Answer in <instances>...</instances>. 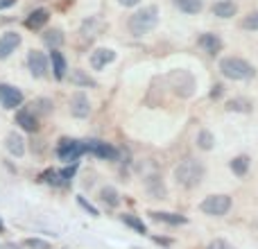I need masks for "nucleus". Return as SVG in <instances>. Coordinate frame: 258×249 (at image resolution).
I'll use <instances>...</instances> for the list:
<instances>
[{"mask_svg": "<svg viewBox=\"0 0 258 249\" xmlns=\"http://www.w3.org/2000/svg\"><path fill=\"white\" fill-rule=\"evenodd\" d=\"M218 68L227 80H233V82H249V80L256 77V66L251 61H247V59H242V57L220 59Z\"/></svg>", "mask_w": 258, "mask_h": 249, "instance_id": "obj_1", "label": "nucleus"}, {"mask_svg": "<svg viewBox=\"0 0 258 249\" xmlns=\"http://www.w3.org/2000/svg\"><path fill=\"white\" fill-rule=\"evenodd\" d=\"M206 174V168L202 161L197 159H183L181 163L174 168V181L179 183V186L183 188H195L202 183V179H204Z\"/></svg>", "mask_w": 258, "mask_h": 249, "instance_id": "obj_2", "label": "nucleus"}, {"mask_svg": "<svg viewBox=\"0 0 258 249\" xmlns=\"http://www.w3.org/2000/svg\"><path fill=\"white\" fill-rule=\"evenodd\" d=\"M156 25H159V7H156V5L138 9V12H134L132 18H129V32H132L134 36L147 34V32H152Z\"/></svg>", "mask_w": 258, "mask_h": 249, "instance_id": "obj_3", "label": "nucleus"}, {"mask_svg": "<svg viewBox=\"0 0 258 249\" xmlns=\"http://www.w3.org/2000/svg\"><path fill=\"white\" fill-rule=\"evenodd\" d=\"M231 197L229 195H209L204 202L200 204V211L206 215H213V218H222L231 211Z\"/></svg>", "mask_w": 258, "mask_h": 249, "instance_id": "obj_4", "label": "nucleus"}, {"mask_svg": "<svg viewBox=\"0 0 258 249\" xmlns=\"http://www.w3.org/2000/svg\"><path fill=\"white\" fill-rule=\"evenodd\" d=\"M84 152H86L84 143L82 141H68V138H63L57 147V156H59V161H63V163H77Z\"/></svg>", "mask_w": 258, "mask_h": 249, "instance_id": "obj_5", "label": "nucleus"}, {"mask_svg": "<svg viewBox=\"0 0 258 249\" xmlns=\"http://www.w3.org/2000/svg\"><path fill=\"white\" fill-rule=\"evenodd\" d=\"M84 150L89 154L98 156V159H107V161H118L120 152L111 145V143H104V141H98V138H91V141H84Z\"/></svg>", "mask_w": 258, "mask_h": 249, "instance_id": "obj_6", "label": "nucleus"}, {"mask_svg": "<svg viewBox=\"0 0 258 249\" xmlns=\"http://www.w3.org/2000/svg\"><path fill=\"white\" fill-rule=\"evenodd\" d=\"M168 80H170V84H172V89L177 91V93H181L183 98H186V95H192V91H195V80H192V75L186 71L170 73Z\"/></svg>", "mask_w": 258, "mask_h": 249, "instance_id": "obj_7", "label": "nucleus"}, {"mask_svg": "<svg viewBox=\"0 0 258 249\" xmlns=\"http://www.w3.org/2000/svg\"><path fill=\"white\" fill-rule=\"evenodd\" d=\"M23 104V93L21 89L12 84H0V107L5 109H16Z\"/></svg>", "mask_w": 258, "mask_h": 249, "instance_id": "obj_8", "label": "nucleus"}, {"mask_svg": "<svg viewBox=\"0 0 258 249\" xmlns=\"http://www.w3.org/2000/svg\"><path fill=\"white\" fill-rule=\"evenodd\" d=\"M48 64H50V59L45 57L43 52H39V50H32V52L27 54V66H30L32 77H45L48 75Z\"/></svg>", "mask_w": 258, "mask_h": 249, "instance_id": "obj_9", "label": "nucleus"}, {"mask_svg": "<svg viewBox=\"0 0 258 249\" xmlns=\"http://www.w3.org/2000/svg\"><path fill=\"white\" fill-rule=\"evenodd\" d=\"M197 43H200V48L204 50L206 54H211V57H218V54L222 52V48H224L222 39H220L218 34H213V32H204V34H200Z\"/></svg>", "mask_w": 258, "mask_h": 249, "instance_id": "obj_10", "label": "nucleus"}, {"mask_svg": "<svg viewBox=\"0 0 258 249\" xmlns=\"http://www.w3.org/2000/svg\"><path fill=\"white\" fill-rule=\"evenodd\" d=\"M71 113L75 118H89L91 113V102H89V95L82 93V91H77V93H73L71 98Z\"/></svg>", "mask_w": 258, "mask_h": 249, "instance_id": "obj_11", "label": "nucleus"}, {"mask_svg": "<svg viewBox=\"0 0 258 249\" xmlns=\"http://www.w3.org/2000/svg\"><path fill=\"white\" fill-rule=\"evenodd\" d=\"M21 34L18 32H5L0 36V59H7L12 52H16V48L21 45Z\"/></svg>", "mask_w": 258, "mask_h": 249, "instance_id": "obj_12", "label": "nucleus"}, {"mask_svg": "<svg viewBox=\"0 0 258 249\" xmlns=\"http://www.w3.org/2000/svg\"><path fill=\"white\" fill-rule=\"evenodd\" d=\"M111 61H116V52H113L111 48H98L91 52V66H93L95 71L107 68Z\"/></svg>", "mask_w": 258, "mask_h": 249, "instance_id": "obj_13", "label": "nucleus"}, {"mask_svg": "<svg viewBox=\"0 0 258 249\" xmlns=\"http://www.w3.org/2000/svg\"><path fill=\"white\" fill-rule=\"evenodd\" d=\"M211 12L218 18H233L238 14V3L236 0H218V3H213Z\"/></svg>", "mask_w": 258, "mask_h": 249, "instance_id": "obj_14", "label": "nucleus"}, {"mask_svg": "<svg viewBox=\"0 0 258 249\" xmlns=\"http://www.w3.org/2000/svg\"><path fill=\"white\" fill-rule=\"evenodd\" d=\"M16 125L21 129H25V132H36V129H39V120H36L34 111H30V109H18Z\"/></svg>", "mask_w": 258, "mask_h": 249, "instance_id": "obj_15", "label": "nucleus"}, {"mask_svg": "<svg viewBox=\"0 0 258 249\" xmlns=\"http://www.w3.org/2000/svg\"><path fill=\"white\" fill-rule=\"evenodd\" d=\"M48 21H50V12L41 7V9H34V12L25 18V27L27 30H41Z\"/></svg>", "mask_w": 258, "mask_h": 249, "instance_id": "obj_16", "label": "nucleus"}, {"mask_svg": "<svg viewBox=\"0 0 258 249\" xmlns=\"http://www.w3.org/2000/svg\"><path fill=\"white\" fill-rule=\"evenodd\" d=\"M50 64H52V73L57 80H63L68 73V64H66V57H63L59 50H52L50 52Z\"/></svg>", "mask_w": 258, "mask_h": 249, "instance_id": "obj_17", "label": "nucleus"}, {"mask_svg": "<svg viewBox=\"0 0 258 249\" xmlns=\"http://www.w3.org/2000/svg\"><path fill=\"white\" fill-rule=\"evenodd\" d=\"M152 220L156 222H165V224H172V227H179V224H186L188 218L186 215H179V213H163V211H152Z\"/></svg>", "mask_w": 258, "mask_h": 249, "instance_id": "obj_18", "label": "nucleus"}, {"mask_svg": "<svg viewBox=\"0 0 258 249\" xmlns=\"http://www.w3.org/2000/svg\"><path fill=\"white\" fill-rule=\"evenodd\" d=\"M174 7L181 14H188V16H195L204 9V0H172Z\"/></svg>", "mask_w": 258, "mask_h": 249, "instance_id": "obj_19", "label": "nucleus"}, {"mask_svg": "<svg viewBox=\"0 0 258 249\" xmlns=\"http://www.w3.org/2000/svg\"><path fill=\"white\" fill-rule=\"evenodd\" d=\"M7 150H9V154L12 156H18L21 159L23 154H25V138L21 136V134H9L7 136Z\"/></svg>", "mask_w": 258, "mask_h": 249, "instance_id": "obj_20", "label": "nucleus"}, {"mask_svg": "<svg viewBox=\"0 0 258 249\" xmlns=\"http://www.w3.org/2000/svg\"><path fill=\"white\" fill-rule=\"evenodd\" d=\"M231 172L236 174V177H245L247 172H249V165H251V159L247 154H238L231 159Z\"/></svg>", "mask_w": 258, "mask_h": 249, "instance_id": "obj_21", "label": "nucleus"}, {"mask_svg": "<svg viewBox=\"0 0 258 249\" xmlns=\"http://www.w3.org/2000/svg\"><path fill=\"white\" fill-rule=\"evenodd\" d=\"M43 43L48 45V48H52V50H59V45L63 43V32L57 30V27L48 30V32L43 34Z\"/></svg>", "mask_w": 258, "mask_h": 249, "instance_id": "obj_22", "label": "nucleus"}, {"mask_svg": "<svg viewBox=\"0 0 258 249\" xmlns=\"http://www.w3.org/2000/svg\"><path fill=\"white\" fill-rule=\"evenodd\" d=\"M100 197H102V202L107 206H111V209H116V206L120 204V195H118V191L113 186H104L102 191H100Z\"/></svg>", "mask_w": 258, "mask_h": 249, "instance_id": "obj_23", "label": "nucleus"}, {"mask_svg": "<svg viewBox=\"0 0 258 249\" xmlns=\"http://www.w3.org/2000/svg\"><path fill=\"white\" fill-rule=\"evenodd\" d=\"M213 145H215L213 132H209V129H200V134H197V147H200V150H213Z\"/></svg>", "mask_w": 258, "mask_h": 249, "instance_id": "obj_24", "label": "nucleus"}, {"mask_svg": "<svg viewBox=\"0 0 258 249\" xmlns=\"http://www.w3.org/2000/svg\"><path fill=\"white\" fill-rule=\"evenodd\" d=\"M240 30H247V32H258V9L254 12L245 14L240 21Z\"/></svg>", "mask_w": 258, "mask_h": 249, "instance_id": "obj_25", "label": "nucleus"}, {"mask_svg": "<svg viewBox=\"0 0 258 249\" xmlns=\"http://www.w3.org/2000/svg\"><path fill=\"white\" fill-rule=\"evenodd\" d=\"M122 222H125L127 224V227H132L134 229V231H136V233H147V227H145V224H143V220L141 218H136V215H132V213H125V215H122Z\"/></svg>", "mask_w": 258, "mask_h": 249, "instance_id": "obj_26", "label": "nucleus"}, {"mask_svg": "<svg viewBox=\"0 0 258 249\" xmlns=\"http://www.w3.org/2000/svg\"><path fill=\"white\" fill-rule=\"evenodd\" d=\"M71 82L73 84H77V86H95V82L91 80L89 75H84L82 71H73L71 73Z\"/></svg>", "mask_w": 258, "mask_h": 249, "instance_id": "obj_27", "label": "nucleus"}, {"mask_svg": "<svg viewBox=\"0 0 258 249\" xmlns=\"http://www.w3.org/2000/svg\"><path fill=\"white\" fill-rule=\"evenodd\" d=\"M227 109H229V111H249L251 104H249V100L236 98V100H229V102H227Z\"/></svg>", "mask_w": 258, "mask_h": 249, "instance_id": "obj_28", "label": "nucleus"}, {"mask_svg": "<svg viewBox=\"0 0 258 249\" xmlns=\"http://www.w3.org/2000/svg\"><path fill=\"white\" fill-rule=\"evenodd\" d=\"M206 249H236V247L229 240H224V238H215V240H211L209 245H206Z\"/></svg>", "mask_w": 258, "mask_h": 249, "instance_id": "obj_29", "label": "nucleus"}, {"mask_svg": "<svg viewBox=\"0 0 258 249\" xmlns=\"http://www.w3.org/2000/svg\"><path fill=\"white\" fill-rule=\"evenodd\" d=\"M25 245L30 249H50L48 242L41 240V238H30V240H25Z\"/></svg>", "mask_w": 258, "mask_h": 249, "instance_id": "obj_30", "label": "nucleus"}, {"mask_svg": "<svg viewBox=\"0 0 258 249\" xmlns=\"http://www.w3.org/2000/svg\"><path fill=\"white\" fill-rule=\"evenodd\" d=\"M77 202H80V206H82V209H86L91 215H93V218H98V209H95V206H91L89 202L84 200V197H77Z\"/></svg>", "mask_w": 258, "mask_h": 249, "instance_id": "obj_31", "label": "nucleus"}, {"mask_svg": "<svg viewBox=\"0 0 258 249\" xmlns=\"http://www.w3.org/2000/svg\"><path fill=\"white\" fill-rule=\"evenodd\" d=\"M36 107H41V111L48 113L50 107H52V102H50V100H39V102H36Z\"/></svg>", "mask_w": 258, "mask_h": 249, "instance_id": "obj_32", "label": "nucleus"}, {"mask_svg": "<svg viewBox=\"0 0 258 249\" xmlns=\"http://www.w3.org/2000/svg\"><path fill=\"white\" fill-rule=\"evenodd\" d=\"M220 95H222V84H215L211 91V98H220Z\"/></svg>", "mask_w": 258, "mask_h": 249, "instance_id": "obj_33", "label": "nucleus"}, {"mask_svg": "<svg viewBox=\"0 0 258 249\" xmlns=\"http://www.w3.org/2000/svg\"><path fill=\"white\" fill-rule=\"evenodd\" d=\"M118 3H120L122 7H136V5L141 3V0H118Z\"/></svg>", "mask_w": 258, "mask_h": 249, "instance_id": "obj_34", "label": "nucleus"}, {"mask_svg": "<svg viewBox=\"0 0 258 249\" xmlns=\"http://www.w3.org/2000/svg\"><path fill=\"white\" fill-rule=\"evenodd\" d=\"M12 5H16V0H0V9H9Z\"/></svg>", "mask_w": 258, "mask_h": 249, "instance_id": "obj_35", "label": "nucleus"}, {"mask_svg": "<svg viewBox=\"0 0 258 249\" xmlns=\"http://www.w3.org/2000/svg\"><path fill=\"white\" fill-rule=\"evenodd\" d=\"M3 249H21V247H18L16 242H5V245H3Z\"/></svg>", "mask_w": 258, "mask_h": 249, "instance_id": "obj_36", "label": "nucleus"}, {"mask_svg": "<svg viewBox=\"0 0 258 249\" xmlns=\"http://www.w3.org/2000/svg\"><path fill=\"white\" fill-rule=\"evenodd\" d=\"M0 231H5V224H3V220H0Z\"/></svg>", "mask_w": 258, "mask_h": 249, "instance_id": "obj_37", "label": "nucleus"}]
</instances>
